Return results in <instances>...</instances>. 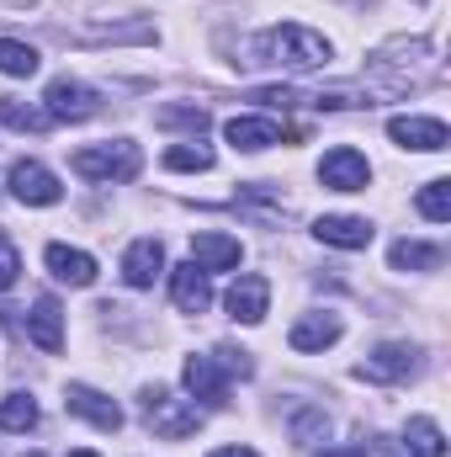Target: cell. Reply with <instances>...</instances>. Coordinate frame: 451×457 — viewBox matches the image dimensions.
<instances>
[{"instance_id":"1","label":"cell","mask_w":451,"mask_h":457,"mask_svg":"<svg viewBox=\"0 0 451 457\" xmlns=\"http://www.w3.org/2000/svg\"><path fill=\"white\" fill-rule=\"evenodd\" d=\"M255 64H271V70H287V75H308V70L330 64V37H319L314 27H298V21L266 27L255 37Z\"/></svg>"},{"instance_id":"2","label":"cell","mask_w":451,"mask_h":457,"mask_svg":"<svg viewBox=\"0 0 451 457\" xmlns=\"http://www.w3.org/2000/svg\"><path fill=\"white\" fill-rule=\"evenodd\" d=\"M138 165H144V154H138V144H127V138L75 149V160H70V170L86 176V181H133Z\"/></svg>"},{"instance_id":"3","label":"cell","mask_w":451,"mask_h":457,"mask_svg":"<svg viewBox=\"0 0 451 457\" xmlns=\"http://www.w3.org/2000/svg\"><path fill=\"white\" fill-rule=\"evenodd\" d=\"M144 420H149V431L165 436V442H186V436L202 431V410H197L192 399H176L170 388H149V394H144Z\"/></svg>"},{"instance_id":"4","label":"cell","mask_w":451,"mask_h":457,"mask_svg":"<svg viewBox=\"0 0 451 457\" xmlns=\"http://www.w3.org/2000/svg\"><path fill=\"white\" fill-rule=\"evenodd\" d=\"M5 187H11V197L27 203V208H53V203L64 197L59 176H53L48 165H37V160H16L11 176H5Z\"/></svg>"},{"instance_id":"5","label":"cell","mask_w":451,"mask_h":457,"mask_svg":"<svg viewBox=\"0 0 451 457\" xmlns=\"http://www.w3.org/2000/svg\"><path fill=\"white\" fill-rule=\"evenodd\" d=\"M319 181H324L330 192H366L372 165H366V154H361V149L340 144V149H330V154L319 160Z\"/></svg>"},{"instance_id":"6","label":"cell","mask_w":451,"mask_h":457,"mask_svg":"<svg viewBox=\"0 0 451 457\" xmlns=\"http://www.w3.org/2000/svg\"><path fill=\"white\" fill-rule=\"evenodd\" d=\"M43 102H48V107H43L48 122H86V117L102 112V96H96L91 86H80V80H53Z\"/></svg>"},{"instance_id":"7","label":"cell","mask_w":451,"mask_h":457,"mask_svg":"<svg viewBox=\"0 0 451 457\" xmlns=\"http://www.w3.org/2000/svg\"><path fill=\"white\" fill-rule=\"evenodd\" d=\"M414 367H420V351L404 341H382L356 372L366 378V383H404V378H414Z\"/></svg>"},{"instance_id":"8","label":"cell","mask_w":451,"mask_h":457,"mask_svg":"<svg viewBox=\"0 0 451 457\" xmlns=\"http://www.w3.org/2000/svg\"><path fill=\"white\" fill-rule=\"evenodd\" d=\"M228 378H234V372L218 361V351H213V356H186V367H181L186 394H192V399H202V404H224Z\"/></svg>"},{"instance_id":"9","label":"cell","mask_w":451,"mask_h":457,"mask_svg":"<svg viewBox=\"0 0 451 457\" xmlns=\"http://www.w3.org/2000/svg\"><path fill=\"white\" fill-rule=\"evenodd\" d=\"M64 410L80 415V420H91L96 431H122V410H117V399H107V394L91 388V383H70V388H64Z\"/></svg>"},{"instance_id":"10","label":"cell","mask_w":451,"mask_h":457,"mask_svg":"<svg viewBox=\"0 0 451 457\" xmlns=\"http://www.w3.org/2000/svg\"><path fill=\"white\" fill-rule=\"evenodd\" d=\"M224 133H228V144L244 149V154H260V149H271L282 138H298V128H282L276 117H228Z\"/></svg>"},{"instance_id":"11","label":"cell","mask_w":451,"mask_h":457,"mask_svg":"<svg viewBox=\"0 0 451 457\" xmlns=\"http://www.w3.org/2000/svg\"><path fill=\"white\" fill-rule=\"evenodd\" d=\"M224 303L239 325H260L266 309H271V282H266L260 271H244V277H234V287L224 293Z\"/></svg>"},{"instance_id":"12","label":"cell","mask_w":451,"mask_h":457,"mask_svg":"<svg viewBox=\"0 0 451 457\" xmlns=\"http://www.w3.org/2000/svg\"><path fill=\"white\" fill-rule=\"evenodd\" d=\"M388 138L398 149H420V154H441L447 149V122L441 117H393L388 122Z\"/></svg>"},{"instance_id":"13","label":"cell","mask_w":451,"mask_h":457,"mask_svg":"<svg viewBox=\"0 0 451 457\" xmlns=\"http://www.w3.org/2000/svg\"><path fill=\"white\" fill-rule=\"evenodd\" d=\"M170 298H176L181 314H208V303H213V282H208V271H202L197 261L176 266V271H170Z\"/></svg>"},{"instance_id":"14","label":"cell","mask_w":451,"mask_h":457,"mask_svg":"<svg viewBox=\"0 0 451 457\" xmlns=\"http://www.w3.org/2000/svg\"><path fill=\"white\" fill-rule=\"evenodd\" d=\"M160 271H165V245L160 239H133L122 250V282L127 287H154Z\"/></svg>"},{"instance_id":"15","label":"cell","mask_w":451,"mask_h":457,"mask_svg":"<svg viewBox=\"0 0 451 457\" xmlns=\"http://www.w3.org/2000/svg\"><path fill=\"white\" fill-rule=\"evenodd\" d=\"M43 261H48V271H53L59 282H70V287H91V282H96V255H86V250H75V245H48Z\"/></svg>"},{"instance_id":"16","label":"cell","mask_w":451,"mask_h":457,"mask_svg":"<svg viewBox=\"0 0 451 457\" xmlns=\"http://www.w3.org/2000/svg\"><path fill=\"white\" fill-rule=\"evenodd\" d=\"M27 336H32L37 351H64V309H59V298H37V303H32Z\"/></svg>"},{"instance_id":"17","label":"cell","mask_w":451,"mask_h":457,"mask_svg":"<svg viewBox=\"0 0 451 457\" xmlns=\"http://www.w3.org/2000/svg\"><path fill=\"white\" fill-rule=\"evenodd\" d=\"M314 234L324 239V245H335V250H366L372 245V224L366 219H350V213H324Z\"/></svg>"},{"instance_id":"18","label":"cell","mask_w":451,"mask_h":457,"mask_svg":"<svg viewBox=\"0 0 451 457\" xmlns=\"http://www.w3.org/2000/svg\"><path fill=\"white\" fill-rule=\"evenodd\" d=\"M192 261L202 266V271H234L239 261H244V250H239V239H228V234H197L192 239Z\"/></svg>"},{"instance_id":"19","label":"cell","mask_w":451,"mask_h":457,"mask_svg":"<svg viewBox=\"0 0 451 457\" xmlns=\"http://www.w3.org/2000/svg\"><path fill=\"white\" fill-rule=\"evenodd\" d=\"M340 336H345L340 314H303L287 341H292V351H324V345H335Z\"/></svg>"},{"instance_id":"20","label":"cell","mask_w":451,"mask_h":457,"mask_svg":"<svg viewBox=\"0 0 451 457\" xmlns=\"http://www.w3.org/2000/svg\"><path fill=\"white\" fill-rule=\"evenodd\" d=\"M404 453L409 457H447V442H441V426L430 415H414L404 426Z\"/></svg>"},{"instance_id":"21","label":"cell","mask_w":451,"mask_h":457,"mask_svg":"<svg viewBox=\"0 0 451 457\" xmlns=\"http://www.w3.org/2000/svg\"><path fill=\"white\" fill-rule=\"evenodd\" d=\"M436 266H441L436 245H420V239H398L393 245V271H436Z\"/></svg>"},{"instance_id":"22","label":"cell","mask_w":451,"mask_h":457,"mask_svg":"<svg viewBox=\"0 0 451 457\" xmlns=\"http://www.w3.org/2000/svg\"><path fill=\"white\" fill-rule=\"evenodd\" d=\"M37 48L32 43H16V37H0V75H16V80H27V75H37Z\"/></svg>"},{"instance_id":"23","label":"cell","mask_w":451,"mask_h":457,"mask_svg":"<svg viewBox=\"0 0 451 457\" xmlns=\"http://www.w3.org/2000/svg\"><path fill=\"white\" fill-rule=\"evenodd\" d=\"M32 426H37L32 394H5L0 399V431H32Z\"/></svg>"},{"instance_id":"24","label":"cell","mask_w":451,"mask_h":457,"mask_svg":"<svg viewBox=\"0 0 451 457\" xmlns=\"http://www.w3.org/2000/svg\"><path fill=\"white\" fill-rule=\"evenodd\" d=\"M0 122L5 128H21V133H43L48 128V112L43 107H21L16 96H0Z\"/></svg>"},{"instance_id":"25","label":"cell","mask_w":451,"mask_h":457,"mask_svg":"<svg viewBox=\"0 0 451 457\" xmlns=\"http://www.w3.org/2000/svg\"><path fill=\"white\" fill-rule=\"evenodd\" d=\"M414 208H420L430 224H447L451 219V181H425V192L414 197Z\"/></svg>"},{"instance_id":"26","label":"cell","mask_w":451,"mask_h":457,"mask_svg":"<svg viewBox=\"0 0 451 457\" xmlns=\"http://www.w3.org/2000/svg\"><path fill=\"white\" fill-rule=\"evenodd\" d=\"M165 165L170 170H213V149L208 144H176V149H165Z\"/></svg>"},{"instance_id":"27","label":"cell","mask_w":451,"mask_h":457,"mask_svg":"<svg viewBox=\"0 0 451 457\" xmlns=\"http://www.w3.org/2000/svg\"><path fill=\"white\" fill-rule=\"evenodd\" d=\"M160 122H170V128H192V133H202L208 128V112L202 107H165Z\"/></svg>"},{"instance_id":"28","label":"cell","mask_w":451,"mask_h":457,"mask_svg":"<svg viewBox=\"0 0 451 457\" xmlns=\"http://www.w3.org/2000/svg\"><path fill=\"white\" fill-rule=\"evenodd\" d=\"M16 277H21V255H16V245H11V239H0V293H5Z\"/></svg>"},{"instance_id":"29","label":"cell","mask_w":451,"mask_h":457,"mask_svg":"<svg viewBox=\"0 0 451 457\" xmlns=\"http://www.w3.org/2000/svg\"><path fill=\"white\" fill-rule=\"evenodd\" d=\"M314 431H330V420H324L319 410H308V415H298V436H314Z\"/></svg>"},{"instance_id":"30","label":"cell","mask_w":451,"mask_h":457,"mask_svg":"<svg viewBox=\"0 0 451 457\" xmlns=\"http://www.w3.org/2000/svg\"><path fill=\"white\" fill-rule=\"evenodd\" d=\"M319 457H372V442H356V447H345V453H319Z\"/></svg>"},{"instance_id":"31","label":"cell","mask_w":451,"mask_h":457,"mask_svg":"<svg viewBox=\"0 0 451 457\" xmlns=\"http://www.w3.org/2000/svg\"><path fill=\"white\" fill-rule=\"evenodd\" d=\"M213 457H260V453H255V447H218Z\"/></svg>"},{"instance_id":"32","label":"cell","mask_w":451,"mask_h":457,"mask_svg":"<svg viewBox=\"0 0 451 457\" xmlns=\"http://www.w3.org/2000/svg\"><path fill=\"white\" fill-rule=\"evenodd\" d=\"M0 5H32V0H0Z\"/></svg>"},{"instance_id":"33","label":"cell","mask_w":451,"mask_h":457,"mask_svg":"<svg viewBox=\"0 0 451 457\" xmlns=\"http://www.w3.org/2000/svg\"><path fill=\"white\" fill-rule=\"evenodd\" d=\"M70 457H96V453H70Z\"/></svg>"}]
</instances>
